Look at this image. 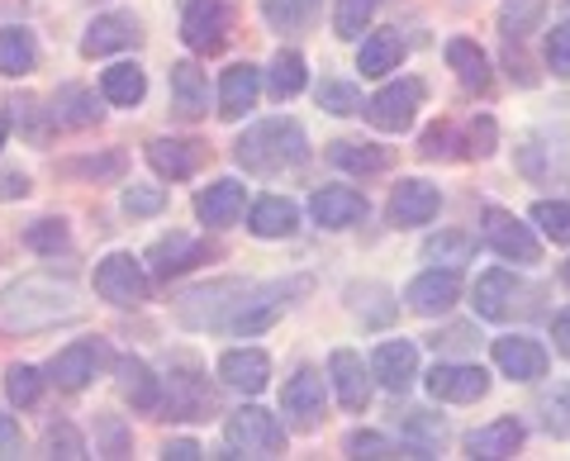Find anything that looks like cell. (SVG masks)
I'll use <instances>...</instances> for the list:
<instances>
[{
    "label": "cell",
    "instance_id": "obj_1",
    "mask_svg": "<svg viewBox=\"0 0 570 461\" xmlns=\"http://www.w3.org/2000/svg\"><path fill=\"white\" fill-rule=\"evenodd\" d=\"M81 314V300L71 281H52V276H24L0 295V333L24 339V333H43L58 328L67 318Z\"/></svg>",
    "mask_w": 570,
    "mask_h": 461
},
{
    "label": "cell",
    "instance_id": "obj_2",
    "mask_svg": "<svg viewBox=\"0 0 570 461\" xmlns=\"http://www.w3.org/2000/svg\"><path fill=\"white\" fill-rule=\"evenodd\" d=\"M234 157H238V167H247L253 176H276V171H291L305 163L309 138L295 119H262L234 144Z\"/></svg>",
    "mask_w": 570,
    "mask_h": 461
},
{
    "label": "cell",
    "instance_id": "obj_3",
    "mask_svg": "<svg viewBox=\"0 0 570 461\" xmlns=\"http://www.w3.org/2000/svg\"><path fill=\"white\" fill-rule=\"evenodd\" d=\"M305 291H309V276L272 281V286H262L257 295L247 291L238 300V314H228V328H234V333H262V328H272L276 318L295 305V295H305Z\"/></svg>",
    "mask_w": 570,
    "mask_h": 461
},
{
    "label": "cell",
    "instance_id": "obj_4",
    "mask_svg": "<svg viewBox=\"0 0 570 461\" xmlns=\"http://www.w3.org/2000/svg\"><path fill=\"white\" fill-rule=\"evenodd\" d=\"M234 33V0H186L181 10V39L190 52H224Z\"/></svg>",
    "mask_w": 570,
    "mask_h": 461
},
{
    "label": "cell",
    "instance_id": "obj_5",
    "mask_svg": "<svg viewBox=\"0 0 570 461\" xmlns=\"http://www.w3.org/2000/svg\"><path fill=\"white\" fill-rule=\"evenodd\" d=\"M247 295V281L228 276V281H209V286H195L176 300V318L186 328H219L228 324V305H238Z\"/></svg>",
    "mask_w": 570,
    "mask_h": 461
},
{
    "label": "cell",
    "instance_id": "obj_6",
    "mask_svg": "<svg viewBox=\"0 0 570 461\" xmlns=\"http://www.w3.org/2000/svg\"><path fill=\"white\" fill-rule=\"evenodd\" d=\"M224 438H228V457H276L285 448V429L276 423V414L257 410V404L228 414Z\"/></svg>",
    "mask_w": 570,
    "mask_h": 461
},
{
    "label": "cell",
    "instance_id": "obj_7",
    "mask_svg": "<svg viewBox=\"0 0 570 461\" xmlns=\"http://www.w3.org/2000/svg\"><path fill=\"white\" fill-rule=\"evenodd\" d=\"M423 96H428V86H423L419 77H404V81H395V86H385L381 96H371L362 115L376 124L381 134H404L409 124H414Z\"/></svg>",
    "mask_w": 570,
    "mask_h": 461
},
{
    "label": "cell",
    "instance_id": "obj_8",
    "mask_svg": "<svg viewBox=\"0 0 570 461\" xmlns=\"http://www.w3.org/2000/svg\"><path fill=\"white\" fill-rule=\"evenodd\" d=\"M480 238H485L504 262H538L542 257V247H538V238H532V228L523 219H513L509 209H499V205H490L485 215H480Z\"/></svg>",
    "mask_w": 570,
    "mask_h": 461
},
{
    "label": "cell",
    "instance_id": "obj_9",
    "mask_svg": "<svg viewBox=\"0 0 570 461\" xmlns=\"http://www.w3.org/2000/svg\"><path fill=\"white\" fill-rule=\"evenodd\" d=\"M428 395L448 404H475L490 395V371L475 362H438L428 371Z\"/></svg>",
    "mask_w": 570,
    "mask_h": 461
},
{
    "label": "cell",
    "instance_id": "obj_10",
    "mask_svg": "<svg viewBox=\"0 0 570 461\" xmlns=\"http://www.w3.org/2000/svg\"><path fill=\"white\" fill-rule=\"evenodd\" d=\"M96 295L110 300V305H119V310H134V305L148 300V276H142V267L129 253H115L96 267Z\"/></svg>",
    "mask_w": 570,
    "mask_h": 461
},
{
    "label": "cell",
    "instance_id": "obj_11",
    "mask_svg": "<svg viewBox=\"0 0 570 461\" xmlns=\"http://www.w3.org/2000/svg\"><path fill=\"white\" fill-rule=\"evenodd\" d=\"M157 410H167V419H209L214 390L195 366H181V371H171V385H167V395Z\"/></svg>",
    "mask_w": 570,
    "mask_h": 461
},
{
    "label": "cell",
    "instance_id": "obj_12",
    "mask_svg": "<svg viewBox=\"0 0 570 461\" xmlns=\"http://www.w3.org/2000/svg\"><path fill=\"white\" fill-rule=\"evenodd\" d=\"M404 300H409V310L414 314H448L456 300H461V272L456 267H433V272H423V276H414L409 281V291H404Z\"/></svg>",
    "mask_w": 570,
    "mask_h": 461
},
{
    "label": "cell",
    "instance_id": "obj_13",
    "mask_svg": "<svg viewBox=\"0 0 570 461\" xmlns=\"http://www.w3.org/2000/svg\"><path fill=\"white\" fill-rule=\"evenodd\" d=\"M281 404L285 414H291L295 429H318V419H324V376H318L314 366H299L291 381L281 390Z\"/></svg>",
    "mask_w": 570,
    "mask_h": 461
},
{
    "label": "cell",
    "instance_id": "obj_14",
    "mask_svg": "<svg viewBox=\"0 0 570 461\" xmlns=\"http://www.w3.org/2000/svg\"><path fill=\"white\" fill-rule=\"evenodd\" d=\"M209 148L200 144V138H157V144H148V163L157 176H167V182H186V176H195L205 167Z\"/></svg>",
    "mask_w": 570,
    "mask_h": 461
},
{
    "label": "cell",
    "instance_id": "obj_15",
    "mask_svg": "<svg viewBox=\"0 0 570 461\" xmlns=\"http://www.w3.org/2000/svg\"><path fill=\"white\" fill-rule=\"evenodd\" d=\"M328 381L337 390V400H343V410H352V414L366 410V400H371V366H362L356 352H347V347L333 352V357H328Z\"/></svg>",
    "mask_w": 570,
    "mask_h": 461
},
{
    "label": "cell",
    "instance_id": "obj_16",
    "mask_svg": "<svg viewBox=\"0 0 570 461\" xmlns=\"http://www.w3.org/2000/svg\"><path fill=\"white\" fill-rule=\"evenodd\" d=\"M438 205H442L438 186L409 176V182H400L395 195H390V224H395V228H419V224H428L438 215Z\"/></svg>",
    "mask_w": 570,
    "mask_h": 461
},
{
    "label": "cell",
    "instance_id": "obj_17",
    "mask_svg": "<svg viewBox=\"0 0 570 461\" xmlns=\"http://www.w3.org/2000/svg\"><path fill=\"white\" fill-rule=\"evenodd\" d=\"M219 376L228 390H243V395H262L266 381H272V357L262 347H234L219 357Z\"/></svg>",
    "mask_w": 570,
    "mask_h": 461
},
{
    "label": "cell",
    "instance_id": "obj_18",
    "mask_svg": "<svg viewBox=\"0 0 570 461\" xmlns=\"http://www.w3.org/2000/svg\"><path fill=\"white\" fill-rule=\"evenodd\" d=\"M371 376H376L390 395H404V390L414 385V376H419V347L404 343V339L381 343L376 357H371Z\"/></svg>",
    "mask_w": 570,
    "mask_h": 461
},
{
    "label": "cell",
    "instance_id": "obj_19",
    "mask_svg": "<svg viewBox=\"0 0 570 461\" xmlns=\"http://www.w3.org/2000/svg\"><path fill=\"white\" fill-rule=\"evenodd\" d=\"M105 362H110L105 343H91V339H86V343H71L67 352H58V357H52V381H58L62 390H86Z\"/></svg>",
    "mask_w": 570,
    "mask_h": 461
},
{
    "label": "cell",
    "instance_id": "obj_20",
    "mask_svg": "<svg viewBox=\"0 0 570 461\" xmlns=\"http://www.w3.org/2000/svg\"><path fill=\"white\" fill-rule=\"evenodd\" d=\"M209 257V243H195L190 234H171V238H157L148 247V267L157 281H171V276H181L190 272L195 262H205Z\"/></svg>",
    "mask_w": 570,
    "mask_h": 461
},
{
    "label": "cell",
    "instance_id": "obj_21",
    "mask_svg": "<svg viewBox=\"0 0 570 461\" xmlns=\"http://www.w3.org/2000/svg\"><path fill=\"white\" fill-rule=\"evenodd\" d=\"M309 209L324 228H352V224L366 219V195L352 190V186H324V190H314Z\"/></svg>",
    "mask_w": 570,
    "mask_h": 461
},
{
    "label": "cell",
    "instance_id": "obj_22",
    "mask_svg": "<svg viewBox=\"0 0 570 461\" xmlns=\"http://www.w3.org/2000/svg\"><path fill=\"white\" fill-rule=\"evenodd\" d=\"M494 366L509 381H538L547 376V352L532 339H494Z\"/></svg>",
    "mask_w": 570,
    "mask_h": 461
},
{
    "label": "cell",
    "instance_id": "obj_23",
    "mask_svg": "<svg viewBox=\"0 0 570 461\" xmlns=\"http://www.w3.org/2000/svg\"><path fill=\"white\" fill-rule=\"evenodd\" d=\"M257 96H262V72L257 67L253 62L228 67L224 81H219V115L224 119H243L257 105Z\"/></svg>",
    "mask_w": 570,
    "mask_h": 461
},
{
    "label": "cell",
    "instance_id": "obj_24",
    "mask_svg": "<svg viewBox=\"0 0 570 461\" xmlns=\"http://www.w3.org/2000/svg\"><path fill=\"white\" fill-rule=\"evenodd\" d=\"M523 448V423L519 419H494V423H485V429H475L471 438H466V457L475 461H504V457H513Z\"/></svg>",
    "mask_w": 570,
    "mask_h": 461
},
{
    "label": "cell",
    "instance_id": "obj_25",
    "mask_svg": "<svg viewBox=\"0 0 570 461\" xmlns=\"http://www.w3.org/2000/svg\"><path fill=\"white\" fill-rule=\"evenodd\" d=\"M138 39H142V33H138V20H134V14H100V20L86 29L81 52H86V58H105V52L134 48Z\"/></svg>",
    "mask_w": 570,
    "mask_h": 461
},
{
    "label": "cell",
    "instance_id": "obj_26",
    "mask_svg": "<svg viewBox=\"0 0 570 461\" xmlns=\"http://www.w3.org/2000/svg\"><path fill=\"white\" fill-rule=\"evenodd\" d=\"M243 205H247V190L238 182H214L209 190H200V200H195V215H200L209 228H228V224H238Z\"/></svg>",
    "mask_w": 570,
    "mask_h": 461
},
{
    "label": "cell",
    "instance_id": "obj_27",
    "mask_svg": "<svg viewBox=\"0 0 570 461\" xmlns=\"http://www.w3.org/2000/svg\"><path fill=\"white\" fill-rule=\"evenodd\" d=\"M519 276L504 272V267H494L475 281V314L480 318H509L513 314V295H519Z\"/></svg>",
    "mask_w": 570,
    "mask_h": 461
},
{
    "label": "cell",
    "instance_id": "obj_28",
    "mask_svg": "<svg viewBox=\"0 0 570 461\" xmlns=\"http://www.w3.org/2000/svg\"><path fill=\"white\" fill-rule=\"evenodd\" d=\"M171 110L181 119H200L209 110V86H205V72L195 62L171 67Z\"/></svg>",
    "mask_w": 570,
    "mask_h": 461
},
{
    "label": "cell",
    "instance_id": "obj_29",
    "mask_svg": "<svg viewBox=\"0 0 570 461\" xmlns=\"http://www.w3.org/2000/svg\"><path fill=\"white\" fill-rule=\"evenodd\" d=\"M119 390H124V400H129L134 410H142V414H153L157 404H163V381H157L153 366L138 362V357L119 362Z\"/></svg>",
    "mask_w": 570,
    "mask_h": 461
},
{
    "label": "cell",
    "instance_id": "obj_30",
    "mask_svg": "<svg viewBox=\"0 0 570 461\" xmlns=\"http://www.w3.org/2000/svg\"><path fill=\"white\" fill-rule=\"evenodd\" d=\"M400 62H404V39H400V29H376V33H366L362 58H356L362 77H385V72H395Z\"/></svg>",
    "mask_w": 570,
    "mask_h": 461
},
{
    "label": "cell",
    "instance_id": "obj_31",
    "mask_svg": "<svg viewBox=\"0 0 570 461\" xmlns=\"http://www.w3.org/2000/svg\"><path fill=\"white\" fill-rule=\"evenodd\" d=\"M257 238H291L299 228V209L285 200V195H266V200L253 205V219H247Z\"/></svg>",
    "mask_w": 570,
    "mask_h": 461
},
{
    "label": "cell",
    "instance_id": "obj_32",
    "mask_svg": "<svg viewBox=\"0 0 570 461\" xmlns=\"http://www.w3.org/2000/svg\"><path fill=\"white\" fill-rule=\"evenodd\" d=\"M448 67L456 72V81L466 86V91H490V58H485V48L480 43L452 39L448 43Z\"/></svg>",
    "mask_w": 570,
    "mask_h": 461
},
{
    "label": "cell",
    "instance_id": "obj_33",
    "mask_svg": "<svg viewBox=\"0 0 570 461\" xmlns=\"http://www.w3.org/2000/svg\"><path fill=\"white\" fill-rule=\"evenodd\" d=\"M542 14H547V0H504L499 6V33H504V43L523 48L528 33L542 24Z\"/></svg>",
    "mask_w": 570,
    "mask_h": 461
},
{
    "label": "cell",
    "instance_id": "obj_34",
    "mask_svg": "<svg viewBox=\"0 0 570 461\" xmlns=\"http://www.w3.org/2000/svg\"><path fill=\"white\" fill-rule=\"evenodd\" d=\"M33 62H39V43H33L29 29H6L0 33V77H24L33 72Z\"/></svg>",
    "mask_w": 570,
    "mask_h": 461
},
{
    "label": "cell",
    "instance_id": "obj_35",
    "mask_svg": "<svg viewBox=\"0 0 570 461\" xmlns=\"http://www.w3.org/2000/svg\"><path fill=\"white\" fill-rule=\"evenodd\" d=\"M96 119H100V110L86 86H62L58 100H52V124H62V129H86V124H96Z\"/></svg>",
    "mask_w": 570,
    "mask_h": 461
},
{
    "label": "cell",
    "instance_id": "obj_36",
    "mask_svg": "<svg viewBox=\"0 0 570 461\" xmlns=\"http://www.w3.org/2000/svg\"><path fill=\"white\" fill-rule=\"evenodd\" d=\"M328 163L343 167V171L371 176V171H385L390 167V148H381V144H333L328 148Z\"/></svg>",
    "mask_w": 570,
    "mask_h": 461
},
{
    "label": "cell",
    "instance_id": "obj_37",
    "mask_svg": "<svg viewBox=\"0 0 570 461\" xmlns=\"http://www.w3.org/2000/svg\"><path fill=\"white\" fill-rule=\"evenodd\" d=\"M100 91H105V100H115V105H138L142 96H148V77H142V67L119 62V67H110V72L100 77Z\"/></svg>",
    "mask_w": 570,
    "mask_h": 461
},
{
    "label": "cell",
    "instance_id": "obj_38",
    "mask_svg": "<svg viewBox=\"0 0 570 461\" xmlns=\"http://www.w3.org/2000/svg\"><path fill=\"white\" fill-rule=\"evenodd\" d=\"M305 58L299 52H276L272 58V72H266V91H272L276 100H291V96H299L305 91Z\"/></svg>",
    "mask_w": 570,
    "mask_h": 461
},
{
    "label": "cell",
    "instance_id": "obj_39",
    "mask_svg": "<svg viewBox=\"0 0 570 461\" xmlns=\"http://www.w3.org/2000/svg\"><path fill=\"white\" fill-rule=\"evenodd\" d=\"M318 6H324V0H262V14H266V24H272V29L295 33V29L314 24Z\"/></svg>",
    "mask_w": 570,
    "mask_h": 461
},
{
    "label": "cell",
    "instance_id": "obj_40",
    "mask_svg": "<svg viewBox=\"0 0 570 461\" xmlns=\"http://www.w3.org/2000/svg\"><path fill=\"white\" fill-rule=\"evenodd\" d=\"M471 253H475V238L471 234H461V228H448V234H433L423 243V257L433 262H442V267H461V262H471Z\"/></svg>",
    "mask_w": 570,
    "mask_h": 461
},
{
    "label": "cell",
    "instance_id": "obj_41",
    "mask_svg": "<svg viewBox=\"0 0 570 461\" xmlns=\"http://www.w3.org/2000/svg\"><path fill=\"white\" fill-rule=\"evenodd\" d=\"M385 6V0H337V10H333V29H337V39H362L366 24L376 20V10Z\"/></svg>",
    "mask_w": 570,
    "mask_h": 461
},
{
    "label": "cell",
    "instance_id": "obj_42",
    "mask_svg": "<svg viewBox=\"0 0 570 461\" xmlns=\"http://www.w3.org/2000/svg\"><path fill=\"white\" fill-rule=\"evenodd\" d=\"M314 96H318V110H328V115H362V110H366L362 91H356V86H347V81H337V77L318 81Z\"/></svg>",
    "mask_w": 570,
    "mask_h": 461
},
{
    "label": "cell",
    "instance_id": "obj_43",
    "mask_svg": "<svg viewBox=\"0 0 570 461\" xmlns=\"http://www.w3.org/2000/svg\"><path fill=\"white\" fill-rule=\"evenodd\" d=\"M532 224H538L551 243H570V200H538L532 205Z\"/></svg>",
    "mask_w": 570,
    "mask_h": 461
},
{
    "label": "cell",
    "instance_id": "obj_44",
    "mask_svg": "<svg viewBox=\"0 0 570 461\" xmlns=\"http://www.w3.org/2000/svg\"><path fill=\"white\" fill-rule=\"evenodd\" d=\"M347 457H433L428 448H395V442H385L381 433H347Z\"/></svg>",
    "mask_w": 570,
    "mask_h": 461
},
{
    "label": "cell",
    "instance_id": "obj_45",
    "mask_svg": "<svg viewBox=\"0 0 570 461\" xmlns=\"http://www.w3.org/2000/svg\"><path fill=\"white\" fill-rule=\"evenodd\" d=\"M542 423L551 438H570V381L551 385V395L542 400Z\"/></svg>",
    "mask_w": 570,
    "mask_h": 461
},
{
    "label": "cell",
    "instance_id": "obj_46",
    "mask_svg": "<svg viewBox=\"0 0 570 461\" xmlns=\"http://www.w3.org/2000/svg\"><path fill=\"white\" fill-rule=\"evenodd\" d=\"M6 395L14 400V404H33L43 395V376L33 366H10L6 371Z\"/></svg>",
    "mask_w": 570,
    "mask_h": 461
},
{
    "label": "cell",
    "instance_id": "obj_47",
    "mask_svg": "<svg viewBox=\"0 0 570 461\" xmlns=\"http://www.w3.org/2000/svg\"><path fill=\"white\" fill-rule=\"evenodd\" d=\"M24 243L33 247V253H62L67 247V224L62 219H39V224H29V234H24Z\"/></svg>",
    "mask_w": 570,
    "mask_h": 461
},
{
    "label": "cell",
    "instance_id": "obj_48",
    "mask_svg": "<svg viewBox=\"0 0 570 461\" xmlns=\"http://www.w3.org/2000/svg\"><path fill=\"white\" fill-rule=\"evenodd\" d=\"M163 205H167L163 186H129L124 190V209H129V215H157Z\"/></svg>",
    "mask_w": 570,
    "mask_h": 461
},
{
    "label": "cell",
    "instance_id": "obj_49",
    "mask_svg": "<svg viewBox=\"0 0 570 461\" xmlns=\"http://www.w3.org/2000/svg\"><path fill=\"white\" fill-rule=\"evenodd\" d=\"M547 67L557 77H570V24H557L547 33Z\"/></svg>",
    "mask_w": 570,
    "mask_h": 461
},
{
    "label": "cell",
    "instance_id": "obj_50",
    "mask_svg": "<svg viewBox=\"0 0 570 461\" xmlns=\"http://www.w3.org/2000/svg\"><path fill=\"white\" fill-rule=\"evenodd\" d=\"M48 457H86V442L71 423H52L48 429Z\"/></svg>",
    "mask_w": 570,
    "mask_h": 461
},
{
    "label": "cell",
    "instance_id": "obj_51",
    "mask_svg": "<svg viewBox=\"0 0 570 461\" xmlns=\"http://www.w3.org/2000/svg\"><path fill=\"white\" fill-rule=\"evenodd\" d=\"M494 148H499V129H494L490 115H480V119L471 124V134H466V153H471V157H490Z\"/></svg>",
    "mask_w": 570,
    "mask_h": 461
},
{
    "label": "cell",
    "instance_id": "obj_52",
    "mask_svg": "<svg viewBox=\"0 0 570 461\" xmlns=\"http://www.w3.org/2000/svg\"><path fill=\"white\" fill-rule=\"evenodd\" d=\"M452 144H456V134H452V124H433L423 138H419V157H452Z\"/></svg>",
    "mask_w": 570,
    "mask_h": 461
},
{
    "label": "cell",
    "instance_id": "obj_53",
    "mask_svg": "<svg viewBox=\"0 0 570 461\" xmlns=\"http://www.w3.org/2000/svg\"><path fill=\"white\" fill-rule=\"evenodd\" d=\"M404 429H409V433H419V438L428 442V448H438L442 433H448V429H442V419H428V410H409Z\"/></svg>",
    "mask_w": 570,
    "mask_h": 461
},
{
    "label": "cell",
    "instance_id": "obj_54",
    "mask_svg": "<svg viewBox=\"0 0 570 461\" xmlns=\"http://www.w3.org/2000/svg\"><path fill=\"white\" fill-rule=\"evenodd\" d=\"M24 438H20V423H14L6 410H0V457H20Z\"/></svg>",
    "mask_w": 570,
    "mask_h": 461
},
{
    "label": "cell",
    "instance_id": "obj_55",
    "mask_svg": "<svg viewBox=\"0 0 570 461\" xmlns=\"http://www.w3.org/2000/svg\"><path fill=\"white\" fill-rule=\"evenodd\" d=\"M428 343H433V352H438V347H471V343H475V328L456 324V328H448V333H433Z\"/></svg>",
    "mask_w": 570,
    "mask_h": 461
},
{
    "label": "cell",
    "instance_id": "obj_56",
    "mask_svg": "<svg viewBox=\"0 0 570 461\" xmlns=\"http://www.w3.org/2000/svg\"><path fill=\"white\" fill-rule=\"evenodd\" d=\"M163 457H167V461H195V457H200V442L176 438V442H167V448H163Z\"/></svg>",
    "mask_w": 570,
    "mask_h": 461
},
{
    "label": "cell",
    "instance_id": "obj_57",
    "mask_svg": "<svg viewBox=\"0 0 570 461\" xmlns=\"http://www.w3.org/2000/svg\"><path fill=\"white\" fill-rule=\"evenodd\" d=\"M77 171H86V176H119V171H124V157L110 153L105 163H77Z\"/></svg>",
    "mask_w": 570,
    "mask_h": 461
},
{
    "label": "cell",
    "instance_id": "obj_58",
    "mask_svg": "<svg viewBox=\"0 0 570 461\" xmlns=\"http://www.w3.org/2000/svg\"><path fill=\"white\" fill-rule=\"evenodd\" d=\"M551 339H557L561 357H570V310H561L557 318H551Z\"/></svg>",
    "mask_w": 570,
    "mask_h": 461
},
{
    "label": "cell",
    "instance_id": "obj_59",
    "mask_svg": "<svg viewBox=\"0 0 570 461\" xmlns=\"http://www.w3.org/2000/svg\"><path fill=\"white\" fill-rule=\"evenodd\" d=\"M20 195H29V182H24L20 171L0 176V200H20Z\"/></svg>",
    "mask_w": 570,
    "mask_h": 461
},
{
    "label": "cell",
    "instance_id": "obj_60",
    "mask_svg": "<svg viewBox=\"0 0 570 461\" xmlns=\"http://www.w3.org/2000/svg\"><path fill=\"white\" fill-rule=\"evenodd\" d=\"M6 134H10V119L0 115V148H6Z\"/></svg>",
    "mask_w": 570,
    "mask_h": 461
},
{
    "label": "cell",
    "instance_id": "obj_61",
    "mask_svg": "<svg viewBox=\"0 0 570 461\" xmlns=\"http://www.w3.org/2000/svg\"><path fill=\"white\" fill-rule=\"evenodd\" d=\"M561 276H566V286H570V262H566V272H561Z\"/></svg>",
    "mask_w": 570,
    "mask_h": 461
}]
</instances>
